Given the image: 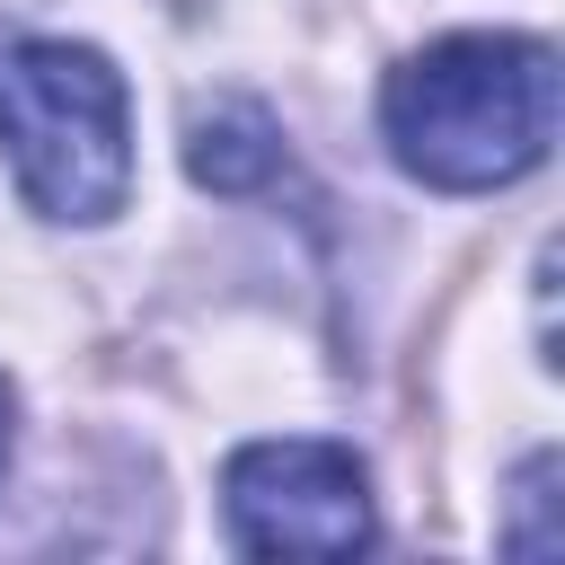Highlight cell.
Wrapping results in <instances>:
<instances>
[{"instance_id":"obj_4","label":"cell","mask_w":565,"mask_h":565,"mask_svg":"<svg viewBox=\"0 0 565 565\" xmlns=\"http://www.w3.org/2000/svg\"><path fill=\"white\" fill-rule=\"evenodd\" d=\"M185 159H194V177H203L212 194H265L274 177H291V150H282V132H274V115L247 106V97L203 106Z\"/></svg>"},{"instance_id":"obj_1","label":"cell","mask_w":565,"mask_h":565,"mask_svg":"<svg viewBox=\"0 0 565 565\" xmlns=\"http://www.w3.org/2000/svg\"><path fill=\"white\" fill-rule=\"evenodd\" d=\"M380 132L441 194L512 185L556 141V53L539 35H441L380 88Z\"/></svg>"},{"instance_id":"obj_3","label":"cell","mask_w":565,"mask_h":565,"mask_svg":"<svg viewBox=\"0 0 565 565\" xmlns=\"http://www.w3.org/2000/svg\"><path fill=\"white\" fill-rule=\"evenodd\" d=\"M230 539L247 556H353L371 547V477L344 441H247L221 477Z\"/></svg>"},{"instance_id":"obj_5","label":"cell","mask_w":565,"mask_h":565,"mask_svg":"<svg viewBox=\"0 0 565 565\" xmlns=\"http://www.w3.org/2000/svg\"><path fill=\"white\" fill-rule=\"evenodd\" d=\"M0 459H9V380H0Z\"/></svg>"},{"instance_id":"obj_2","label":"cell","mask_w":565,"mask_h":565,"mask_svg":"<svg viewBox=\"0 0 565 565\" xmlns=\"http://www.w3.org/2000/svg\"><path fill=\"white\" fill-rule=\"evenodd\" d=\"M0 150L44 221H106L132 194V115L97 44L0 35Z\"/></svg>"}]
</instances>
